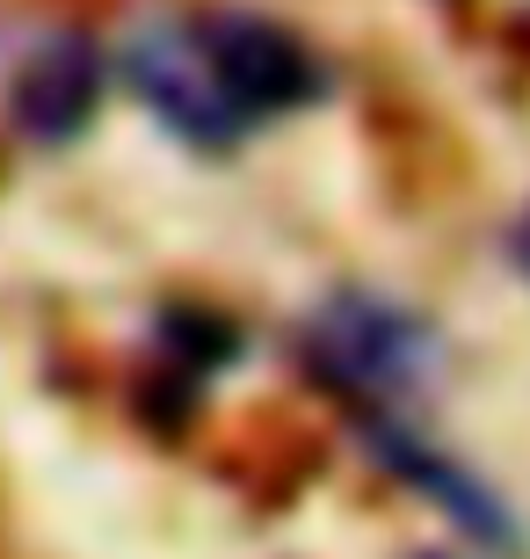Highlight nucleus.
Segmentation results:
<instances>
[{
  "label": "nucleus",
  "mask_w": 530,
  "mask_h": 559,
  "mask_svg": "<svg viewBox=\"0 0 530 559\" xmlns=\"http://www.w3.org/2000/svg\"><path fill=\"white\" fill-rule=\"evenodd\" d=\"M306 371L334 385L342 400H364L370 415H392L436 385L444 371V342L414 306L386 290H334L298 334Z\"/></svg>",
  "instance_id": "1"
},
{
  "label": "nucleus",
  "mask_w": 530,
  "mask_h": 559,
  "mask_svg": "<svg viewBox=\"0 0 530 559\" xmlns=\"http://www.w3.org/2000/svg\"><path fill=\"white\" fill-rule=\"evenodd\" d=\"M123 81L139 87V103L161 117L175 139L204 145V153H225V145H240L247 117L233 109L225 95L219 66H211L204 37H197V15H167V22H139L131 37H123Z\"/></svg>",
  "instance_id": "2"
},
{
  "label": "nucleus",
  "mask_w": 530,
  "mask_h": 559,
  "mask_svg": "<svg viewBox=\"0 0 530 559\" xmlns=\"http://www.w3.org/2000/svg\"><path fill=\"white\" fill-rule=\"evenodd\" d=\"M197 37H204L225 95H233V109H240L247 124L291 117V109H306V103L327 95L320 59H313L291 29L255 15V8H204V15H197Z\"/></svg>",
  "instance_id": "3"
},
{
  "label": "nucleus",
  "mask_w": 530,
  "mask_h": 559,
  "mask_svg": "<svg viewBox=\"0 0 530 559\" xmlns=\"http://www.w3.org/2000/svg\"><path fill=\"white\" fill-rule=\"evenodd\" d=\"M103 103V51L81 37V29H59V37H44L30 59L15 66V131L37 145H66L81 139L87 117Z\"/></svg>",
  "instance_id": "4"
},
{
  "label": "nucleus",
  "mask_w": 530,
  "mask_h": 559,
  "mask_svg": "<svg viewBox=\"0 0 530 559\" xmlns=\"http://www.w3.org/2000/svg\"><path fill=\"white\" fill-rule=\"evenodd\" d=\"M378 451H386V465H400V479H422V487L444 501L450 516L472 523L494 552H509V516H502V501H494L487 487L466 473V465H450L444 451H428L422 436L408 429V415H400V429H392V421H378Z\"/></svg>",
  "instance_id": "5"
},
{
  "label": "nucleus",
  "mask_w": 530,
  "mask_h": 559,
  "mask_svg": "<svg viewBox=\"0 0 530 559\" xmlns=\"http://www.w3.org/2000/svg\"><path fill=\"white\" fill-rule=\"evenodd\" d=\"M516 270L530 276V218H523V226H516Z\"/></svg>",
  "instance_id": "6"
}]
</instances>
